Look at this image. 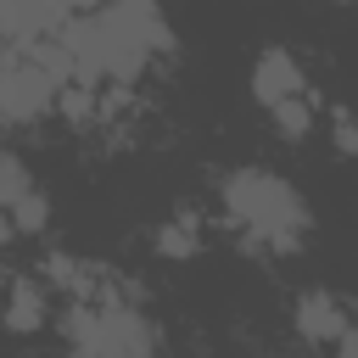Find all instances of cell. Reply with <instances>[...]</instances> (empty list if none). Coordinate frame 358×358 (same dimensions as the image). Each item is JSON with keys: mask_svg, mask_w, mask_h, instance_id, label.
I'll use <instances>...</instances> for the list:
<instances>
[{"mask_svg": "<svg viewBox=\"0 0 358 358\" xmlns=\"http://www.w3.org/2000/svg\"><path fill=\"white\" fill-rule=\"evenodd\" d=\"M62 336L73 358H157V324L129 296H106V302L73 296Z\"/></svg>", "mask_w": 358, "mask_h": 358, "instance_id": "cell-3", "label": "cell"}, {"mask_svg": "<svg viewBox=\"0 0 358 358\" xmlns=\"http://www.w3.org/2000/svg\"><path fill=\"white\" fill-rule=\"evenodd\" d=\"M11 224H17L22 235H39V229L50 224V196H45V190H34V196H22V201L11 207Z\"/></svg>", "mask_w": 358, "mask_h": 358, "instance_id": "cell-12", "label": "cell"}, {"mask_svg": "<svg viewBox=\"0 0 358 358\" xmlns=\"http://www.w3.org/2000/svg\"><path fill=\"white\" fill-rule=\"evenodd\" d=\"M347 6H352V0H347Z\"/></svg>", "mask_w": 358, "mask_h": 358, "instance_id": "cell-18", "label": "cell"}, {"mask_svg": "<svg viewBox=\"0 0 358 358\" xmlns=\"http://www.w3.org/2000/svg\"><path fill=\"white\" fill-rule=\"evenodd\" d=\"M67 6H73V17H78V11H101L106 0H67Z\"/></svg>", "mask_w": 358, "mask_h": 358, "instance_id": "cell-16", "label": "cell"}, {"mask_svg": "<svg viewBox=\"0 0 358 358\" xmlns=\"http://www.w3.org/2000/svg\"><path fill=\"white\" fill-rule=\"evenodd\" d=\"M39 185H34V173H28V162L17 157V151H0V207L11 213L22 196H34Z\"/></svg>", "mask_w": 358, "mask_h": 358, "instance_id": "cell-9", "label": "cell"}, {"mask_svg": "<svg viewBox=\"0 0 358 358\" xmlns=\"http://www.w3.org/2000/svg\"><path fill=\"white\" fill-rule=\"evenodd\" d=\"M336 358H358V324H347V330L336 336Z\"/></svg>", "mask_w": 358, "mask_h": 358, "instance_id": "cell-14", "label": "cell"}, {"mask_svg": "<svg viewBox=\"0 0 358 358\" xmlns=\"http://www.w3.org/2000/svg\"><path fill=\"white\" fill-rule=\"evenodd\" d=\"M73 84V62L62 50V39H39L22 50L0 56V123H34L45 117L62 90Z\"/></svg>", "mask_w": 358, "mask_h": 358, "instance_id": "cell-4", "label": "cell"}, {"mask_svg": "<svg viewBox=\"0 0 358 358\" xmlns=\"http://www.w3.org/2000/svg\"><path fill=\"white\" fill-rule=\"evenodd\" d=\"M67 22H73V6L67 0H0V45L6 50L56 39Z\"/></svg>", "mask_w": 358, "mask_h": 358, "instance_id": "cell-5", "label": "cell"}, {"mask_svg": "<svg viewBox=\"0 0 358 358\" xmlns=\"http://www.w3.org/2000/svg\"><path fill=\"white\" fill-rule=\"evenodd\" d=\"M330 134H336L341 157H358V117L352 112H330Z\"/></svg>", "mask_w": 358, "mask_h": 358, "instance_id": "cell-13", "label": "cell"}, {"mask_svg": "<svg viewBox=\"0 0 358 358\" xmlns=\"http://www.w3.org/2000/svg\"><path fill=\"white\" fill-rule=\"evenodd\" d=\"M252 95H257V106H280V101H296L313 90H308V73L296 67V56L285 45H263L252 62Z\"/></svg>", "mask_w": 358, "mask_h": 358, "instance_id": "cell-6", "label": "cell"}, {"mask_svg": "<svg viewBox=\"0 0 358 358\" xmlns=\"http://www.w3.org/2000/svg\"><path fill=\"white\" fill-rule=\"evenodd\" d=\"M0 324H6V330H17V336L39 330V324H45V291H39L34 280H17V285H11V296L0 302Z\"/></svg>", "mask_w": 358, "mask_h": 358, "instance_id": "cell-8", "label": "cell"}, {"mask_svg": "<svg viewBox=\"0 0 358 358\" xmlns=\"http://www.w3.org/2000/svg\"><path fill=\"white\" fill-rule=\"evenodd\" d=\"M313 95H296V101H280V106H268V117H274V129L285 134V140H302L308 129H313Z\"/></svg>", "mask_w": 358, "mask_h": 358, "instance_id": "cell-10", "label": "cell"}, {"mask_svg": "<svg viewBox=\"0 0 358 358\" xmlns=\"http://www.w3.org/2000/svg\"><path fill=\"white\" fill-rule=\"evenodd\" d=\"M11 235H17V224H11V213L0 207V252H6V241H11Z\"/></svg>", "mask_w": 358, "mask_h": 358, "instance_id": "cell-15", "label": "cell"}, {"mask_svg": "<svg viewBox=\"0 0 358 358\" xmlns=\"http://www.w3.org/2000/svg\"><path fill=\"white\" fill-rule=\"evenodd\" d=\"M62 50L73 62V84H134L151 56L173 45L157 0H106L101 11H78L62 34Z\"/></svg>", "mask_w": 358, "mask_h": 358, "instance_id": "cell-1", "label": "cell"}, {"mask_svg": "<svg viewBox=\"0 0 358 358\" xmlns=\"http://www.w3.org/2000/svg\"><path fill=\"white\" fill-rule=\"evenodd\" d=\"M224 213L263 252H296L308 241V229H313L308 201L274 168H235V173H224Z\"/></svg>", "mask_w": 358, "mask_h": 358, "instance_id": "cell-2", "label": "cell"}, {"mask_svg": "<svg viewBox=\"0 0 358 358\" xmlns=\"http://www.w3.org/2000/svg\"><path fill=\"white\" fill-rule=\"evenodd\" d=\"M196 246H201V235H196V218H190V213L157 229V252H162V257H190Z\"/></svg>", "mask_w": 358, "mask_h": 358, "instance_id": "cell-11", "label": "cell"}, {"mask_svg": "<svg viewBox=\"0 0 358 358\" xmlns=\"http://www.w3.org/2000/svg\"><path fill=\"white\" fill-rule=\"evenodd\" d=\"M352 324V308H341L330 291H302L296 296V336L313 347H336V336Z\"/></svg>", "mask_w": 358, "mask_h": 358, "instance_id": "cell-7", "label": "cell"}, {"mask_svg": "<svg viewBox=\"0 0 358 358\" xmlns=\"http://www.w3.org/2000/svg\"><path fill=\"white\" fill-rule=\"evenodd\" d=\"M352 313H358V302H352Z\"/></svg>", "mask_w": 358, "mask_h": 358, "instance_id": "cell-17", "label": "cell"}]
</instances>
